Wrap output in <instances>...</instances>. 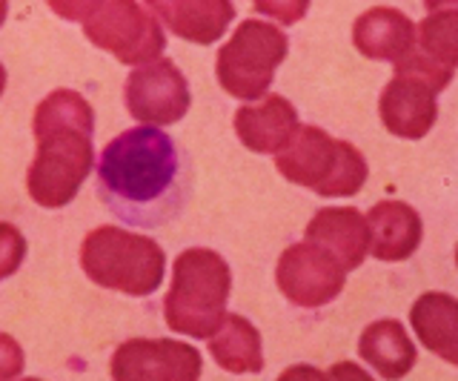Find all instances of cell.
I'll return each instance as SVG.
<instances>
[{
	"label": "cell",
	"mask_w": 458,
	"mask_h": 381,
	"mask_svg": "<svg viewBox=\"0 0 458 381\" xmlns=\"http://www.w3.org/2000/svg\"><path fill=\"white\" fill-rule=\"evenodd\" d=\"M123 106L138 123L172 126L192 106L190 80L175 66V61H147L123 80Z\"/></svg>",
	"instance_id": "9"
},
{
	"label": "cell",
	"mask_w": 458,
	"mask_h": 381,
	"mask_svg": "<svg viewBox=\"0 0 458 381\" xmlns=\"http://www.w3.org/2000/svg\"><path fill=\"white\" fill-rule=\"evenodd\" d=\"M6 15H9V0H0V26L6 23Z\"/></svg>",
	"instance_id": "27"
},
{
	"label": "cell",
	"mask_w": 458,
	"mask_h": 381,
	"mask_svg": "<svg viewBox=\"0 0 458 381\" xmlns=\"http://www.w3.org/2000/svg\"><path fill=\"white\" fill-rule=\"evenodd\" d=\"M32 132L38 140L29 164V199L43 209H61L78 199L95 164V112L75 89H55L35 106Z\"/></svg>",
	"instance_id": "2"
},
{
	"label": "cell",
	"mask_w": 458,
	"mask_h": 381,
	"mask_svg": "<svg viewBox=\"0 0 458 381\" xmlns=\"http://www.w3.org/2000/svg\"><path fill=\"white\" fill-rule=\"evenodd\" d=\"M455 267H458V247H455Z\"/></svg>",
	"instance_id": "28"
},
{
	"label": "cell",
	"mask_w": 458,
	"mask_h": 381,
	"mask_svg": "<svg viewBox=\"0 0 458 381\" xmlns=\"http://www.w3.org/2000/svg\"><path fill=\"white\" fill-rule=\"evenodd\" d=\"M83 38L126 66L155 61L166 49L161 23L138 0H100V6L83 21Z\"/></svg>",
	"instance_id": "8"
},
{
	"label": "cell",
	"mask_w": 458,
	"mask_h": 381,
	"mask_svg": "<svg viewBox=\"0 0 458 381\" xmlns=\"http://www.w3.org/2000/svg\"><path fill=\"white\" fill-rule=\"evenodd\" d=\"M209 356L226 373H261L264 370V344L261 333L252 321L238 313H226L221 327L207 338Z\"/></svg>",
	"instance_id": "19"
},
{
	"label": "cell",
	"mask_w": 458,
	"mask_h": 381,
	"mask_svg": "<svg viewBox=\"0 0 458 381\" xmlns=\"http://www.w3.org/2000/svg\"><path fill=\"white\" fill-rule=\"evenodd\" d=\"M358 356L381 378L390 381L404 378L419 361L412 338L398 318H381L367 324L361 338H358Z\"/></svg>",
	"instance_id": "17"
},
{
	"label": "cell",
	"mask_w": 458,
	"mask_h": 381,
	"mask_svg": "<svg viewBox=\"0 0 458 381\" xmlns=\"http://www.w3.org/2000/svg\"><path fill=\"white\" fill-rule=\"evenodd\" d=\"M427 12H438V9H458V0H424Z\"/></svg>",
	"instance_id": "25"
},
{
	"label": "cell",
	"mask_w": 458,
	"mask_h": 381,
	"mask_svg": "<svg viewBox=\"0 0 458 381\" xmlns=\"http://www.w3.org/2000/svg\"><path fill=\"white\" fill-rule=\"evenodd\" d=\"M98 199L129 227L155 230L175 221L192 192L190 155L157 126L112 138L98 158Z\"/></svg>",
	"instance_id": "1"
},
{
	"label": "cell",
	"mask_w": 458,
	"mask_h": 381,
	"mask_svg": "<svg viewBox=\"0 0 458 381\" xmlns=\"http://www.w3.org/2000/svg\"><path fill=\"white\" fill-rule=\"evenodd\" d=\"M6 66L4 64H0V97H4V92H6Z\"/></svg>",
	"instance_id": "26"
},
{
	"label": "cell",
	"mask_w": 458,
	"mask_h": 381,
	"mask_svg": "<svg viewBox=\"0 0 458 381\" xmlns=\"http://www.w3.org/2000/svg\"><path fill=\"white\" fill-rule=\"evenodd\" d=\"M286 52H290V38L278 26L250 18L221 47L215 58V78L226 95L243 104L258 101L269 92L278 66L286 61Z\"/></svg>",
	"instance_id": "7"
},
{
	"label": "cell",
	"mask_w": 458,
	"mask_h": 381,
	"mask_svg": "<svg viewBox=\"0 0 458 381\" xmlns=\"http://www.w3.org/2000/svg\"><path fill=\"white\" fill-rule=\"evenodd\" d=\"M252 9L281 26H295L310 12V0H252Z\"/></svg>",
	"instance_id": "22"
},
{
	"label": "cell",
	"mask_w": 458,
	"mask_h": 381,
	"mask_svg": "<svg viewBox=\"0 0 458 381\" xmlns=\"http://www.w3.org/2000/svg\"><path fill=\"white\" fill-rule=\"evenodd\" d=\"M233 292V273L221 252L207 247L183 250L172 267V284L164 299V321L172 333L207 338L221 327Z\"/></svg>",
	"instance_id": "3"
},
{
	"label": "cell",
	"mask_w": 458,
	"mask_h": 381,
	"mask_svg": "<svg viewBox=\"0 0 458 381\" xmlns=\"http://www.w3.org/2000/svg\"><path fill=\"white\" fill-rule=\"evenodd\" d=\"M81 270L104 290L149 299L164 284L166 252L149 235L104 224L86 233L81 244Z\"/></svg>",
	"instance_id": "4"
},
{
	"label": "cell",
	"mask_w": 458,
	"mask_h": 381,
	"mask_svg": "<svg viewBox=\"0 0 458 381\" xmlns=\"http://www.w3.org/2000/svg\"><path fill=\"white\" fill-rule=\"evenodd\" d=\"M200 373V352L175 338H129L109 361L114 381H195Z\"/></svg>",
	"instance_id": "11"
},
{
	"label": "cell",
	"mask_w": 458,
	"mask_h": 381,
	"mask_svg": "<svg viewBox=\"0 0 458 381\" xmlns=\"http://www.w3.org/2000/svg\"><path fill=\"white\" fill-rule=\"evenodd\" d=\"M352 44L367 61L395 64L419 47V30L401 9L372 6L352 23Z\"/></svg>",
	"instance_id": "15"
},
{
	"label": "cell",
	"mask_w": 458,
	"mask_h": 381,
	"mask_svg": "<svg viewBox=\"0 0 458 381\" xmlns=\"http://www.w3.org/2000/svg\"><path fill=\"white\" fill-rule=\"evenodd\" d=\"M26 370V356L23 347L14 342L9 333H0V381L18 378Z\"/></svg>",
	"instance_id": "23"
},
{
	"label": "cell",
	"mask_w": 458,
	"mask_h": 381,
	"mask_svg": "<svg viewBox=\"0 0 458 381\" xmlns=\"http://www.w3.org/2000/svg\"><path fill=\"white\" fill-rule=\"evenodd\" d=\"M410 324L433 356L458 367V299L447 292L419 295L410 309Z\"/></svg>",
	"instance_id": "18"
},
{
	"label": "cell",
	"mask_w": 458,
	"mask_h": 381,
	"mask_svg": "<svg viewBox=\"0 0 458 381\" xmlns=\"http://www.w3.org/2000/svg\"><path fill=\"white\" fill-rule=\"evenodd\" d=\"M307 241L324 247L344 270H358L369 256V227L355 207H324L307 224Z\"/></svg>",
	"instance_id": "14"
},
{
	"label": "cell",
	"mask_w": 458,
	"mask_h": 381,
	"mask_svg": "<svg viewBox=\"0 0 458 381\" xmlns=\"http://www.w3.org/2000/svg\"><path fill=\"white\" fill-rule=\"evenodd\" d=\"M278 173L321 199H350L364 190L369 166L355 144L333 138L321 126H298L281 152H276Z\"/></svg>",
	"instance_id": "5"
},
{
	"label": "cell",
	"mask_w": 458,
	"mask_h": 381,
	"mask_svg": "<svg viewBox=\"0 0 458 381\" xmlns=\"http://www.w3.org/2000/svg\"><path fill=\"white\" fill-rule=\"evenodd\" d=\"M369 227V256L378 261H407L421 247L424 221L404 201H378L364 216Z\"/></svg>",
	"instance_id": "16"
},
{
	"label": "cell",
	"mask_w": 458,
	"mask_h": 381,
	"mask_svg": "<svg viewBox=\"0 0 458 381\" xmlns=\"http://www.w3.org/2000/svg\"><path fill=\"white\" fill-rule=\"evenodd\" d=\"M393 66L395 75L378 97L381 123L395 138L421 140L438 121L436 95L453 83V69L433 61L419 47Z\"/></svg>",
	"instance_id": "6"
},
{
	"label": "cell",
	"mask_w": 458,
	"mask_h": 381,
	"mask_svg": "<svg viewBox=\"0 0 458 381\" xmlns=\"http://www.w3.org/2000/svg\"><path fill=\"white\" fill-rule=\"evenodd\" d=\"M276 284L290 304L318 309L344 292L347 270L324 247L304 238V241L290 244L281 252L276 267Z\"/></svg>",
	"instance_id": "10"
},
{
	"label": "cell",
	"mask_w": 458,
	"mask_h": 381,
	"mask_svg": "<svg viewBox=\"0 0 458 381\" xmlns=\"http://www.w3.org/2000/svg\"><path fill=\"white\" fill-rule=\"evenodd\" d=\"M419 49L433 61L455 69L458 66V9H438L415 26Z\"/></svg>",
	"instance_id": "20"
},
{
	"label": "cell",
	"mask_w": 458,
	"mask_h": 381,
	"mask_svg": "<svg viewBox=\"0 0 458 381\" xmlns=\"http://www.w3.org/2000/svg\"><path fill=\"white\" fill-rule=\"evenodd\" d=\"M47 4H49V9H52L61 21L83 23V21L89 18L92 12L100 6V0H47Z\"/></svg>",
	"instance_id": "24"
},
{
	"label": "cell",
	"mask_w": 458,
	"mask_h": 381,
	"mask_svg": "<svg viewBox=\"0 0 458 381\" xmlns=\"http://www.w3.org/2000/svg\"><path fill=\"white\" fill-rule=\"evenodd\" d=\"M235 135L243 147L255 155H276L281 152L290 138L298 130V109L286 101L284 95H264L258 97V104L247 101L238 106L235 118Z\"/></svg>",
	"instance_id": "13"
},
{
	"label": "cell",
	"mask_w": 458,
	"mask_h": 381,
	"mask_svg": "<svg viewBox=\"0 0 458 381\" xmlns=\"http://www.w3.org/2000/svg\"><path fill=\"white\" fill-rule=\"evenodd\" d=\"M152 15L186 44L212 47L235 21L233 0H143Z\"/></svg>",
	"instance_id": "12"
},
{
	"label": "cell",
	"mask_w": 458,
	"mask_h": 381,
	"mask_svg": "<svg viewBox=\"0 0 458 381\" xmlns=\"http://www.w3.org/2000/svg\"><path fill=\"white\" fill-rule=\"evenodd\" d=\"M26 261V238L14 224L0 221V281L14 275Z\"/></svg>",
	"instance_id": "21"
}]
</instances>
